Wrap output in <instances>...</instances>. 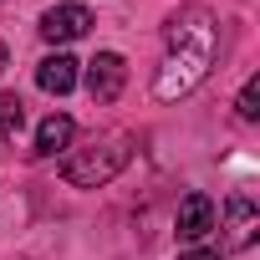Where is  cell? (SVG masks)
Wrapping results in <instances>:
<instances>
[{
	"instance_id": "obj_1",
	"label": "cell",
	"mask_w": 260,
	"mask_h": 260,
	"mask_svg": "<svg viewBox=\"0 0 260 260\" xmlns=\"http://www.w3.org/2000/svg\"><path fill=\"white\" fill-rule=\"evenodd\" d=\"M219 56V21L204 11V6H184L174 21H169V51H164V67L153 77V97L158 102H179L189 97L209 67Z\"/></svg>"
},
{
	"instance_id": "obj_2",
	"label": "cell",
	"mask_w": 260,
	"mask_h": 260,
	"mask_svg": "<svg viewBox=\"0 0 260 260\" xmlns=\"http://www.w3.org/2000/svg\"><path fill=\"white\" fill-rule=\"evenodd\" d=\"M127 158H133V138L127 133H107V138H92L87 148H72L61 158V179L72 189H102V184H112L127 169Z\"/></svg>"
},
{
	"instance_id": "obj_3",
	"label": "cell",
	"mask_w": 260,
	"mask_h": 260,
	"mask_svg": "<svg viewBox=\"0 0 260 260\" xmlns=\"http://www.w3.org/2000/svg\"><path fill=\"white\" fill-rule=\"evenodd\" d=\"M255 235H260V209H255V199H250V194H230V199H224V250L240 255V250L255 245Z\"/></svg>"
},
{
	"instance_id": "obj_4",
	"label": "cell",
	"mask_w": 260,
	"mask_h": 260,
	"mask_svg": "<svg viewBox=\"0 0 260 260\" xmlns=\"http://www.w3.org/2000/svg\"><path fill=\"white\" fill-rule=\"evenodd\" d=\"M122 87H127V61L117 51H97L87 61V92H92V102H117Z\"/></svg>"
},
{
	"instance_id": "obj_5",
	"label": "cell",
	"mask_w": 260,
	"mask_h": 260,
	"mask_svg": "<svg viewBox=\"0 0 260 260\" xmlns=\"http://www.w3.org/2000/svg\"><path fill=\"white\" fill-rule=\"evenodd\" d=\"M87 31H92V11H87V6H77V0H67V6H51V11L41 16V36H46L51 46L82 41Z\"/></svg>"
},
{
	"instance_id": "obj_6",
	"label": "cell",
	"mask_w": 260,
	"mask_h": 260,
	"mask_svg": "<svg viewBox=\"0 0 260 260\" xmlns=\"http://www.w3.org/2000/svg\"><path fill=\"white\" fill-rule=\"evenodd\" d=\"M214 199L209 194H189L184 204H179V214H174V230H179V240H204L209 230H214Z\"/></svg>"
},
{
	"instance_id": "obj_7",
	"label": "cell",
	"mask_w": 260,
	"mask_h": 260,
	"mask_svg": "<svg viewBox=\"0 0 260 260\" xmlns=\"http://www.w3.org/2000/svg\"><path fill=\"white\" fill-rule=\"evenodd\" d=\"M77 67H82V61H72L67 51H56V56H46V61L36 67V87L51 92V97H67V92L77 87Z\"/></svg>"
},
{
	"instance_id": "obj_8",
	"label": "cell",
	"mask_w": 260,
	"mask_h": 260,
	"mask_svg": "<svg viewBox=\"0 0 260 260\" xmlns=\"http://www.w3.org/2000/svg\"><path fill=\"white\" fill-rule=\"evenodd\" d=\"M72 138H77V122H72L67 112H51V117L36 127V153H41V158L67 153V148H72Z\"/></svg>"
},
{
	"instance_id": "obj_9",
	"label": "cell",
	"mask_w": 260,
	"mask_h": 260,
	"mask_svg": "<svg viewBox=\"0 0 260 260\" xmlns=\"http://www.w3.org/2000/svg\"><path fill=\"white\" fill-rule=\"evenodd\" d=\"M21 122H26V102H21L16 92H0V143L16 138V133H21Z\"/></svg>"
},
{
	"instance_id": "obj_10",
	"label": "cell",
	"mask_w": 260,
	"mask_h": 260,
	"mask_svg": "<svg viewBox=\"0 0 260 260\" xmlns=\"http://www.w3.org/2000/svg\"><path fill=\"white\" fill-rule=\"evenodd\" d=\"M235 112H240V122H255V117H260V77H250V82L240 87V97H235Z\"/></svg>"
},
{
	"instance_id": "obj_11",
	"label": "cell",
	"mask_w": 260,
	"mask_h": 260,
	"mask_svg": "<svg viewBox=\"0 0 260 260\" xmlns=\"http://www.w3.org/2000/svg\"><path fill=\"white\" fill-rule=\"evenodd\" d=\"M179 260H219V250H189V255H179Z\"/></svg>"
},
{
	"instance_id": "obj_12",
	"label": "cell",
	"mask_w": 260,
	"mask_h": 260,
	"mask_svg": "<svg viewBox=\"0 0 260 260\" xmlns=\"http://www.w3.org/2000/svg\"><path fill=\"white\" fill-rule=\"evenodd\" d=\"M6 61H11V51H6V46H0V72H6Z\"/></svg>"
}]
</instances>
